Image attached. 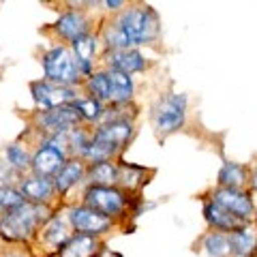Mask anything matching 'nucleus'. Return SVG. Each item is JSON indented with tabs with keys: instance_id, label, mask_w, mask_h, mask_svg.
Masks as SVG:
<instances>
[{
	"instance_id": "nucleus-1",
	"label": "nucleus",
	"mask_w": 257,
	"mask_h": 257,
	"mask_svg": "<svg viewBox=\"0 0 257 257\" xmlns=\"http://www.w3.org/2000/svg\"><path fill=\"white\" fill-rule=\"evenodd\" d=\"M103 52L150 47L161 41V15L155 7L144 3H128L126 9L101 20L96 28Z\"/></svg>"
},
{
	"instance_id": "nucleus-2",
	"label": "nucleus",
	"mask_w": 257,
	"mask_h": 257,
	"mask_svg": "<svg viewBox=\"0 0 257 257\" xmlns=\"http://www.w3.org/2000/svg\"><path fill=\"white\" fill-rule=\"evenodd\" d=\"M58 208L24 202L9 212L0 214V242L7 246H32L41 227L54 216Z\"/></svg>"
},
{
	"instance_id": "nucleus-3",
	"label": "nucleus",
	"mask_w": 257,
	"mask_h": 257,
	"mask_svg": "<svg viewBox=\"0 0 257 257\" xmlns=\"http://www.w3.org/2000/svg\"><path fill=\"white\" fill-rule=\"evenodd\" d=\"M135 122L131 120H111V122H101L92 128L90 144L84 152V161L88 165L92 163H105V161H118L122 159V152L133 142Z\"/></svg>"
},
{
	"instance_id": "nucleus-4",
	"label": "nucleus",
	"mask_w": 257,
	"mask_h": 257,
	"mask_svg": "<svg viewBox=\"0 0 257 257\" xmlns=\"http://www.w3.org/2000/svg\"><path fill=\"white\" fill-rule=\"evenodd\" d=\"M142 195H131L120 187H84L79 193V202L111 219L116 225H124L133 219L135 202Z\"/></svg>"
},
{
	"instance_id": "nucleus-5",
	"label": "nucleus",
	"mask_w": 257,
	"mask_h": 257,
	"mask_svg": "<svg viewBox=\"0 0 257 257\" xmlns=\"http://www.w3.org/2000/svg\"><path fill=\"white\" fill-rule=\"evenodd\" d=\"M189 118V96L184 92L167 90L159 94V99L150 107V124L159 140H165L170 135L184 128Z\"/></svg>"
},
{
	"instance_id": "nucleus-6",
	"label": "nucleus",
	"mask_w": 257,
	"mask_h": 257,
	"mask_svg": "<svg viewBox=\"0 0 257 257\" xmlns=\"http://www.w3.org/2000/svg\"><path fill=\"white\" fill-rule=\"evenodd\" d=\"M41 67H43V79L58 86L69 88H82L84 77L77 69L75 54L71 45L54 43L52 47L41 54Z\"/></svg>"
},
{
	"instance_id": "nucleus-7",
	"label": "nucleus",
	"mask_w": 257,
	"mask_h": 257,
	"mask_svg": "<svg viewBox=\"0 0 257 257\" xmlns=\"http://www.w3.org/2000/svg\"><path fill=\"white\" fill-rule=\"evenodd\" d=\"M30 131L35 133L37 140L41 138H58L73 128L82 126L77 111L73 105H64L56 109H45V111H35L30 116Z\"/></svg>"
},
{
	"instance_id": "nucleus-8",
	"label": "nucleus",
	"mask_w": 257,
	"mask_h": 257,
	"mask_svg": "<svg viewBox=\"0 0 257 257\" xmlns=\"http://www.w3.org/2000/svg\"><path fill=\"white\" fill-rule=\"evenodd\" d=\"M82 3L79 5H69V9L60 11L58 20H56L52 26H50V35L56 39L58 43H64V45H71L79 41L82 37L90 35L94 32V20L92 15L88 13L86 9H82Z\"/></svg>"
},
{
	"instance_id": "nucleus-9",
	"label": "nucleus",
	"mask_w": 257,
	"mask_h": 257,
	"mask_svg": "<svg viewBox=\"0 0 257 257\" xmlns=\"http://www.w3.org/2000/svg\"><path fill=\"white\" fill-rule=\"evenodd\" d=\"M73 234L75 231H73V227H71L67 214H64V210L58 208L52 219L41 227L35 244L30 246L32 257H56V253L69 242Z\"/></svg>"
},
{
	"instance_id": "nucleus-10",
	"label": "nucleus",
	"mask_w": 257,
	"mask_h": 257,
	"mask_svg": "<svg viewBox=\"0 0 257 257\" xmlns=\"http://www.w3.org/2000/svg\"><path fill=\"white\" fill-rule=\"evenodd\" d=\"M208 197L225 208L238 223H255L257 221V202L248 189H221L212 187L206 193Z\"/></svg>"
},
{
	"instance_id": "nucleus-11",
	"label": "nucleus",
	"mask_w": 257,
	"mask_h": 257,
	"mask_svg": "<svg viewBox=\"0 0 257 257\" xmlns=\"http://www.w3.org/2000/svg\"><path fill=\"white\" fill-rule=\"evenodd\" d=\"M64 214L71 223L75 234H86V236H94V238H105L107 234H111L118 225L107 219V216L99 214L92 208H88L82 202H73L64 208Z\"/></svg>"
},
{
	"instance_id": "nucleus-12",
	"label": "nucleus",
	"mask_w": 257,
	"mask_h": 257,
	"mask_svg": "<svg viewBox=\"0 0 257 257\" xmlns=\"http://www.w3.org/2000/svg\"><path fill=\"white\" fill-rule=\"evenodd\" d=\"M30 96H32V103H35L37 111H45V109L73 105L79 96H82V88L58 86L41 77V79L30 82Z\"/></svg>"
},
{
	"instance_id": "nucleus-13",
	"label": "nucleus",
	"mask_w": 257,
	"mask_h": 257,
	"mask_svg": "<svg viewBox=\"0 0 257 257\" xmlns=\"http://www.w3.org/2000/svg\"><path fill=\"white\" fill-rule=\"evenodd\" d=\"M69 161L67 152H64L58 142L54 138H41L37 140V144L32 146V165H30V174L41 176V178H56L64 163Z\"/></svg>"
},
{
	"instance_id": "nucleus-14",
	"label": "nucleus",
	"mask_w": 257,
	"mask_h": 257,
	"mask_svg": "<svg viewBox=\"0 0 257 257\" xmlns=\"http://www.w3.org/2000/svg\"><path fill=\"white\" fill-rule=\"evenodd\" d=\"M101 67L103 69H114L124 75H140L150 69V60L146 54L138 47H128V50H114V52H103L101 56Z\"/></svg>"
},
{
	"instance_id": "nucleus-15",
	"label": "nucleus",
	"mask_w": 257,
	"mask_h": 257,
	"mask_svg": "<svg viewBox=\"0 0 257 257\" xmlns=\"http://www.w3.org/2000/svg\"><path fill=\"white\" fill-rule=\"evenodd\" d=\"M18 189L26 197V202L60 208L58 206L60 197H58V191H56V184L52 178H41V176H35V174H26L20 178Z\"/></svg>"
},
{
	"instance_id": "nucleus-16",
	"label": "nucleus",
	"mask_w": 257,
	"mask_h": 257,
	"mask_svg": "<svg viewBox=\"0 0 257 257\" xmlns=\"http://www.w3.org/2000/svg\"><path fill=\"white\" fill-rule=\"evenodd\" d=\"M71 50L75 54V62H77V69L82 73L84 79H88L96 69L101 67V56H103V45H101V39L96 35V30L90 32V35L82 37L79 41L71 43Z\"/></svg>"
},
{
	"instance_id": "nucleus-17",
	"label": "nucleus",
	"mask_w": 257,
	"mask_h": 257,
	"mask_svg": "<svg viewBox=\"0 0 257 257\" xmlns=\"http://www.w3.org/2000/svg\"><path fill=\"white\" fill-rule=\"evenodd\" d=\"M86 170H88V163L84 159H69L67 163H64L62 170L56 174L54 184H56V191H58L60 202L69 195V193H73L77 187L84 189Z\"/></svg>"
},
{
	"instance_id": "nucleus-18",
	"label": "nucleus",
	"mask_w": 257,
	"mask_h": 257,
	"mask_svg": "<svg viewBox=\"0 0 257 257\" xmlns=\"http://www.w3.org/2000/svg\"><path fill=\"white\" fill-rule=\"evenodd\" d=\"M118 167H120L118 187L126 193H131V195H142L144 187L155 176V170H148V167L135 165V163H126L124 159H118Z\"/></svg>"
},
{
	"instance_id": "nucleus-19",
	"label": "nucleus",
	"mask_w": 257,
	"mask_h": 257,
	"mask_svg": "<svg viewBox=\"0 0 257 257\" xmlns=\"http://www.w3.org/2000/svg\"><path fill=\"white\" fill-rule=\"evenodd\" d=\"M248 174H251V167H248L246 163L225 159L221 163V167H219V172H216L214 187H221V189H248Z\"/></svg>"
},
{
	"instance_id": "nucleus-20",
	"label": "nucleus",
	"mask_w": 257,
	"mask_h": 257,
	"mask_svg": "<svg viewBox=\"0 0 257 257\" xmlns=\"http://www.w3.org/2000/svg\"><path fill=\"white\" fill-rule=\"evenodd\" d=\"M227 236L231 257H257V221L238 225Z\"/></svg>"
},
{
	"instance_id": "nucleus-21",
	"label": "nucleus",
	"mask_w": 257,
	"mask_h": 257,
	"mask_svg": "<svg viewBox=\"0 0 257 257\" xmlns=\"http://www.w3.org/2000/svg\"><path fill=\"white\" fill-rule=\"evenodd\" d=\"M202 216L208 225V229L221 231V234H231L238 225H242L225 210V208H221L216 202H212L208 195H202Z\"/></svg>"
},
{
	"instance_id": "nucleus-22",
	"label": "nucleus",
	"mask_w": 257,
	"mask_h": 257,
	"mask_svg": "<svg viewBox=\"0 0 257 257\" xmlns=\"http://www.w3.org/2000/svg\"><path fill=\"white\" fill-rule=\"evenodd\" d=\"M103 246L101 238H94V236H86V234H73L71 240L64 244L56 257H99Z\"/></svg>"
},
{
	"instance_id": "nucleus-23",
	"label": "nucleus",
	"mask_w": 257,
	"mask_h": 257,
	"mask_svg": "<svg viewBox=\"0 0 257 257\" xmlns=\"http://www.w3.org/2000/svg\"><path fill=\"white\" fill-rule=\"evenodd\" d=\"M0 155L5 157V161L11 165L13 172H18L20 176L30 174V165H32V150L28 146V140H13L3 148Z\"/></svg>"
},
{
	"instance_id": "nucleus-24",
	"label": "nucleus",
	"mask_w": 257,
	"mask_h": 257,
	"mask_svg": "<svg viewBox=\"0 0 257 257\" xmlns=\"http://www.w3.org/2000/svg\"><path fill=\"white\" fill-rule=\"evenodd\" d=\"M118 176H120L118 161L92 163L86 170L84 187H118Z\"/></svg>"
},
{
	"instance_id": "nucleus-25",
	"label": "nucleus",
	"mask_w": 257,
	"mask_h": 257,
	"mask_svg": "<svg viewBox=\"0 0 257 257\" xmlns=\"http://www.w3.org/2000/svg\"><path fill=\"white\" fill-rule=\"evenodd\" d=\"M195 253H202L206 257H231L229 251V236L221 234V231H212L208 229L202 236L197 238L195 242Z\"/></svg>"
},
{
	"instance_id": "nucleus-26",
	"label": "nucleus",
	"mask_w": 257,
	"mask_h": 257,
	"mask_svg": "<svg viewBox=\"0 0 257 257\" xmlns=\"http://www.w3.org/2000/svg\"><path fill=\"white\" fill-rule=\"evenodd\" d=\"M109 77V92L111 103L109 105H118V103H133L135 101V79L131 75H124L120 71L105 69Z\"/></svg>"
},
{
	"instance_id": "nucleus-27",
	"label": "nucleus",
	"mask_w": 257,
	"mask_h": 257,
	"mask_svg": "<svg viewBox=\"0 0 257 257\" xmlns=\"http://www.w3.org/2000/svg\"><path fill=\"white\" fill-rule=\"evenodd\" d=\"M73 107H75V111H77L79 120H82V124H84V126H90V128L99 126V124L103 122V118H105V109H107L105 103L96 101V99H92V96H88V94H84V92H82V96H79V99L73 103Z\"/></svg>"
},
{
	"instance_id": "nucleus-28",
	"label": "nucleus",
	"mask_w": 257,
	"mask_h": 257,
	"mask_svg": "<svg viewBox=\"0 0 257 257\" xmlns=\"http://www.w3.org/2000/svg\"><path fill=\"white\" fill-rule=\"evenodd\" d=\"M24 202H26V197L22 195L18 187H0V214L22 206Z\"/></svg>"
},
{
	"instance_id": "nucleus-29",
	"label": "nucleus",
	"mask_w": 257,
	"mask_h": 257,
	"mask_svg": "<svg viewBox=\"0 0 257 257\" xmlns=\"http://www.w3.org/2000/svg\"><path fill=\"white\" fill-rule=\"evenodd\" d=\"M22 176L18 172L11 170V165L5 161V157L0 155V187H18Z\"/></svg>"
},
{
	"instance_id": "nucleus-30",
	"label": "nucleus",
	"mask_w": 257,
	"mask_h": 257,
	"mask_svg": "<svg viewBox=\"0 0 257 257\" xmlns=\"http://www.w3.org/2000/svg\"><path fill=\"white\" fill-rule=\"evenodd\" d=\"M0 257H32L28 246H7L0 251Z\"/></svg>"
},
{
	"instance_id": "nucleus-31",
	"label": "nucleus",
	"mask_w": 257,
	"mask_h": 257,
	"mask_svg": "<svg viewBox=\"0 0 257 257\" xmlns=\"http://www.w3.org/2000/svg\"><path fill=\"white\" fill-rule=\"evenodd\" d=\"M126 5L128 3H124V0H105V3H101V7H105V11L109 15H116L122 9H126Z\"/></svg>"
},
{
	"instance_id": "nucleus-32",
	"label": "nucleus",
	"mask_w": 257,
	"mask_h": 257,
	"mask_svg": "<svg viewBox=\"0 0 257 257\" xmlns=\"http://www.w3.org/2000/svg\"><path fill=\"white\" fill-rule=\"evenodd\" d=\"M248 167H251V174H248V191H251V195L257 202V159L253 163H248Z\"/></svg>"
},
{
	"instance_id": "nucleus-33",
	"label": "nucleus",
	"mask_w": 257,
	"mask_h": 257,
	"mask_svg": "<svg viewBox=\"0 0 257 257\" xmlns=\"http://www.w3.org/2000/svg\"><path fill=\"white\" fill-rule=\"evenodd\" d=\"M99 257H122V255L116 253V251H111V248H107V246H103V251H101Z\"/></svg>"
}]
</instances>
